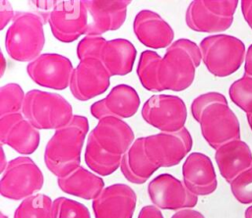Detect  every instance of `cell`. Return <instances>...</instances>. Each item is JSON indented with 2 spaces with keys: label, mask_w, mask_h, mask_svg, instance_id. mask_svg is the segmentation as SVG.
<instances>
[{
  "label": "cell",
  "mask_w": 252,
  "mask_h": 218,
  "mask_svg": "<svg viewBox=\"0 0 252 218\" xmlns=\"http://www.w3.org/2000/svg\"><path fill=\"white\" fill-rule=\"evenodd\" d=\"M88 132L89 121L82 115H74L69 124L54 132L44 148L45 166L54 176L66 177L81 166Z\"/></svg>",
  "instance_id": "1"
},
{
  "label": "cell",
  "mask_w": 252,
  "mask_h": 218,
  "mask_svg": "<svg viewBox=\"0 0 252 218\" xmlns=\"http://www.w3.org/2000/svg\"><path fill=\"white\" fill-rule=\"evenodd\" d=\"M202 61L199 45L187 38H180L166 48L158 67V82L163 90L182 91L195 79L196 69Z\"/></svg>",
  "instance_id": "2"
},
{
  "label": "cell",
  "mask_w": 252,
  "mask_h": 218,
  "mask_svg": "<svg viewBox=\"0 0 252 218\" xmlns=\"http://www.w3.org/2000/svg\"><path fill=\"white\" fill-rule=\"evenodd\" d=\"M44 19L34 12L18 11L5 34L8 55L18 62H32L43 49Z\"/></svg>",
  "instance_id": "3"
},
{
  "label": "cell",
  "mask_w": 252,
  "mask_h": 218,
  "mask_svg": "<svg viewBox=\"0 0 252 218\" xmlns=\"http://www.w3.org/2000/svg\"><path fill=\"white\" fill-rule=\"evenodd\" d=\"M24 117L37 130H58L73 119V108L62 95L39 89L26 93Z\"/></svg>",
  "instance_id": "4"
},
{
  "label": "cell",
  "mask_w": 252,
  "mask_h": 218,
  "mask_svg": "<svg viewBox=\"0 0 252 218\" xmlns=\"http://www.w3.org/2000/svg\"><path fill=\"white\" fill-rule=\"evenodd\" d=\"M199 47L207 70L218 78L235 73L245 59V45L233 35L220 33L206 36Z\"/></svg>",
  "instance_id": "5"
},
{
  "label": "cell",
  "mask_w": 252,
  "mask_h": 218,
  "mask_svg": "<svg viewBox=\"0 0 252 218\" xmlns=\"http://www.w3.org/2000/svg\"><path fill=\"white\" fill-rule=\"evenodd\" d=\"M191 114L212 148L217 150L228 141L240 139L239 121L227 102L215 101L203 108L191 110Z\"/></svg>",
  "instance_id": "6"
},
{
  "label": "cell",
  "mask_w": 252,
  "mask_h": 218,
  "mask_svg": "<svg viewBox=\"0 0 252 218\" xmlns=\"http://www.w3.org/2000/svg\"><path fill=\"white\" fill-rule=\"evenodd\" d=\"M44 178L35 162L19 156L8 162L0 180V193L12 200H24L42 189Z\"/></svg>",
  "instance_id": "7"
},
{
  "label": "cell",
  "mask_w": 252,
  "mask_h": 218,
  "mask_svg": "<svg viewBox=\"0 0 252 218\" xmlns=\"http://www.w3.org/2000/svg\"><path fill=\"white\" fill-rule=\"evenodd\" d=\"M88 15L84 1H53L46 22L57 40L70 43L86 34L89 26Z\"/></svg>",
  "instance_id": "8"
},
{
  "label": "cell",
  "mask_w": 252,
  "mask_h": 218,
  "mask_svg": "<svg viewBox=\"0 0 252 218\" xmlns=\"http://www.w3.org/2000/svg\"><path fill=\"white\" fill-rule=\"evenodd\" d=\"M141 115L146 123L160 132L174 133L185 128L187 108L179 96L156 94L144 103Z\"/></svg>",
  "instance_id": "9"
},
{
  "label": "cell",
  "mask_w": 252,
  "mask_h": 218,
  "mask_svg": "<svg viewBox=\"0 0 252 218\" xmlns=\"http://www.w3.org/2000/svg\"><path fill=\"white\" fill-rule=\"evenodd\" d=\"M144 137L148 157L159 168L178 165L193 145L192 136L187 128L174 133L159 132Z\"/></svg>",
  "instance_id": "10"
},
{
  "label": "cell",
  "mask_w": 252,
  "mask_h": 218,
  "mask_svg": "<svg viewBox=\"0 0 252 218\" xmlns=\"http://www.w3.org/2000/svg\"><path fill=\"white\" fill-rule=\"evenodd\" d=\"M147 191L151 201L158 209H192L198 202V196L185 187L183 181L168 173L154 178Z\"/></svg>",
  "instance_id": "11"
},
{
  "label": "cell",
  "mask_w": 252,
  "mask_h": 218,
  "mask_svg": "<svg viewBox=\"0 0 252 218\" xmlns=\"http://www.w3.org/2000/svg\"><path fill=\"white\" fill-rule=\"evenodd\" d=\"M73 71L70 59L58 53H43L27 66V73L33 82L55 90L69 87Z\"/></svg>",
  "instance_id": "12"
},
{
  "label": "cell",
  "mask_w": 252,
  "mask_h": 218,
  "mask_svg": "<svg viewBox=\"0 0 252 218\" xmlns=\"http://www.w3.org/2000/svg\"><path fill=\"white\" fill-rule=\"evenodd\" d=\"M110 84V75L102 63L94 58L81 60L74 68L70 91L79 101H87L102 94Z\"/></svg>",
  "instance_id": "13"
},
{
  "label": "cell",
  "mask_w": 252,
  "mask_h": 218,
  "mask_svg": "<svg viewBox=\"0 0 252 218\" xmlns=\"http://www.w3.org/2000/svg\"><path fill=\"white\" fill-rule=\"evenodd\" d=\"M0 140L23 156L33 153L40 142V134L22 113L0 117Z\"/></svg>",
  "instance_id": "14"
},
{
  "label": "cell",
  "mask_w": 252,
  "mask_h": 218,
  "mask_svg": "<svg viewBox=\"0 0 252 218\" xmlns=\"http://www.w3.org/2000/svg\"><path fill=\"white\" fill-rule=\"evenodd\" d=\"M137 194L126 184H113L93 200L95 218H132L136 208Z\"/></svg>",
  "instance_id": "15"
},
{
  "label": "cell",
  "mask_w": 252,
  "mask_h": 218,
  "mask_svg": "<svg viewBox=\"0 0 252 218\" xmlns=\"http://www.w3.org/2000/svg\"><path fill=\"white\" fill-rule=\"evenodd\" d=\"M130 0H87L84 4L91 16L86 35L100 36L117 30L124 24Z\"/></svg>",
  "instance_id": "16"
},
{
  "label": "cell",
  "mask_w": 252,
  "mask_h": 218,
  "mask_svg": "<svg viewBox=\"0 0 252 218\" xmlns=\"http://www.w3.org/2000/svg\"><path fill=\"white\" fill-rule=\"evenodd\" d=\"M140 97L131 85L121 83L111 88L109 93L91 105V114L97 120L104 117L127 119L134 116L140 107Z\"/></svg>",
  "instance_id": "17"
},
{
  "label": "cell",
  "mask_w": 252,
  "mask_h": 218,
  "mask_svg": "<svg viewBox=\"0 0 252 218\" xmlns=\"http://www.w3.org/2000/svg\"><path fill=\"white\" fill-rule=\"evenodd\" d=\"M98 146L113 155L123 156L135 141L132 128L123 120L104 117L89 134Z\"/></svg>",
  "instance_id": "18"
},
{
  "label": "cell",
  "mask_w": 252,
  "mask_h": 218,
  "mask_svg": "<svg viewBox=\"0 0 252 218\" xmlns=\"http://www.w3.org/2000/svg\"><path fill=\"white\" fill-rule=\"evenodd\" d=\"M133 31L137 39L149 48H167L173 43V28L152 10L144 9L137 13L133 21Z\"/></svg>",
  "instance_id": "19"
},
{
  "label": "cell",
  "mask_w": 252,
  "mask_h": 218,
  "mask_svg": "<svg viewBox=\"0 0 252 218\" xmlns=\"http://www.w3.org/2000/svg\"><path fill=\"white\" fill-rule=\"evenodd\" d=\"M185 187L195 195H209L218 187L216 171L212 160L202 152L190 153L182 165Z\"/></svg>",
  "instance_id": "20"
},
{
  "label": "cell",
  "mask_w": 252,
  "mask_h": 218,
  "mask_svg": "<svg viewBox=\"0 0 252 218\" xmlns=\"http://www.w3.org/2000/svg\"><path fill=\"white\" fill-rule=\"evenodd\" d=\"M215 160L221 177L230 184L252 166V151L245 141L235 139L220 146L216 150Z\"/></svg>",
  "instance_id": "21"
},
{
  "label": "cell",
  "mask_w": 252,
  "mask_h": 218,
  "mask_svg": "<svg viewBox=\"0 0 252 218\" xmlns=\"http://www.w3.org/2000/svg\"><path fill=\"white\" fill-rule=\"evenodd\" d=\"M187 27L198 32H221L230 27L233 18L222 17L215 8L213 0H195L185 13Z\"/></svg>",
  "instance_id": "22"
},
{
  "label": "cell",
  "mask_w": 252,
  "mask_h": 218,
  "mask_svg": "<svg viewBox=\"0 0 252 218\" xmlns=\"http://www.w3.org/2000/svg\"><path fill=\"white\" fill-rule=\"evenodd\" d=\"M137 51L134 44L125 38L105 40L101 46L99 60L110 77L126 76L132 72Z\"/></svg>",
  "instance_id": "23"
},
{
  "label": "cell",
  "mask_w": 252,
  "mask_h": 218,
  "mask_svg": "<svg viewBox=\"0 0 252 218\" xmlns=\"http://www.w3.org/2000/svg\"><path fill=\"white\" fill-rule=\"evenodd\" d=\"M159 167L151 161L145 150V137H138L123 155L120 170L124 178L136 185L146 183Z\"/></svg>",
  "instance_id": "24"
},
{
  "label": "cell",
  "mask_w": 252,
  "mask_h": 218,
  "mask_svg": "<svg viewBox=\"0 0 252 218\" xmlns=\"http://www.w3.org/2000/svg\"><path fill=\"white\" fill-rule=\"evenodd\" d=\"M57 185L63 192L87 200L95 199L104 190L103 179L82 166L66 177L57 178Z\"/></svg>",
  "instance_id": "25"
},
{
  "label": "cell",
  "mask_w": 252,
  "mask_h": 218,
  "mask_svg": "<svg viewBox=\"0 0 252 218\" xmlns=\"http://www.w3.org/2000/svg\"><path fill=\"white\" fill-rule=\"evenodd\" d=\"M122 157L120 155H113L102 150L93 137L88 136L85 161L87 166L99 176H109L120 168Z\"/></svg>",
  "instance_id": "26"
},
{
  "label": "cell",
  "mask_w": 252,
  "mask_h": 218,
  "mask_svg": "<svg viewBox=\"0 0 252 218\" xmlns=\"http://www.w3.org/2000/svg\"><path fill=\"white\" fill-rule=\"evenodd\" d=\"M161 57L153 50H145L141 53L138 66L137 76L144 88L149 91H162V87L158 82V67Z\"/></svg>",
  "instance_id": "27"
},
{
  "label": "cell",
  "mask_w": 252,
  "mask_h": 218,
  "mask_svg": "<svg viewBox=\"0 0 252 218\" xmlns=\"http://www.w3.org/2000/svg\"><path fill=\"white\" fill-rule=\"evenodd\" d=\"M53 200L46 194L36 193L22 200L13 218H51Z\"/></svg>",
  "instance_id": "28"
},
{
  "label": "cell",
  "mask_w": 252,
  "mask_h": 218,
  "mask_svg": "<svg viewBox=\"0 0 252 218\" xmlns=\"http://www.w3.org/2000/svg\"><path fill=\"white\" fill-rule=\"evenodd\" d=\"M26 93L20 84L10 82L0 87V117L22 113Z\"/></svg>",
  "instance_id": "29"
},
{
  "label": "cell",
  "mask_w": 252,
  "mask_h": 218,
  "mask_svg": "<svg viewBox=\"0 0 252 218\" xmlns=\"http://www.w3.org/2000/svg\"><path fill=\"white\" fill-rule=\"evenodd\" d=\"M231 101L246 115L252 113V77L243 75L234 81L228 89Z\"/></svg>",
  "instance_id": "30"
},
{
  "label": "cell",
  "mask_w": 252,
  "mask_h": 218,
  "mask_svg": "<svg viewBox=\"0 0 252 218\" xmlns=\"http://www.w3.org/2000/svg\"><path fill=\"white\" fill-rule=\"evenodd\" d=\"M51 218H91V214L83 203L59 196L53 200Z\"/></svg>",
  "instance_id": "31"
},
{
  "label": "cell",
  "mask_w": 252,
  "mask_h": 218,
  "mask_svg": "<svg viewBox=\"0 0 252 218\" xmlns=\"http://www.w3.org/2000/svg\"><path fill=\"white\" fill-rule=\"evenodd\" d=\"M229 185L231 193L238 202L252 203V166L239 174Z\"/></svg>",
  "instance_id": "32"
},
{
  "label": "cell",
  "mask_w": 252,
  "mask_h": 218,
  "mask_svg": "<svg viewBox=\"0 0 252 218\" xmlns=\"http://www.w3.org/2000/svg\"><path fill=\"white\" fill-rule=\"evenodd\" d=\"M105 40L106 39L102 36L86 35L77 45V57L80 61L87 58L97 59L101 46Z\"/></svg>",
  "instance_id": "33"
},
{
  "label": "cell",
  "mask_w": 252,
  "mask_h": 218,
  "mask_svg": "<svg viewBox=\"0 0 252 218\" xmlns=\"http://www.w3.org/2000/svg\"><path fill=\"white\" fill-rule=\"evenodd\" d=\"M15 14L9 1H0V29H4L5 27L13 21Z\"/></svg>",
  "instance_id": "34"
},
{
  "label": "cell",
  "mask_w": 252,
  "mask_h": 218,
  "mask_svg": "<svg viewBox=\"0 0 252 218\" xmlns=\"http://www.w3.org/2000/svg\"><path fill=\"white\" fill-rule=\"evenodd\" d=\"M137 218H164V217L160 209H158L155 205H146L140 210Z\"/></svg>",
  "instance_id": "35"
},
{
  "label": "cell",
  "mask_w": 252,
  "mask_h": 218,
  "mask_svg": "<svg viewBox=\"0 0 252 218\" xmlns=\"http://www.w3.org/2000/svg\"><path fill=\"white\" fill-rule=\"evenodd\" d=\"M241 12L245 22L252 29V0H243L240 2Z\"/></svg>",
  "instance_id": "36"
},
{
  "label": "cell",
  "mask_w": 252,
  "mask_h": 218,
  "mask_svg": "<svg viewBox=\"0 0 252 218\" xmlns=\"http://www.w3.org/2000/svg\"><path fill=\"white\" fill-rule=\"evenodd\" d=\"M170 218H205V216L194 209H182L176 211Z\"/></svg>",
  "instance_id": "37"
},
{
  "label": "cell",
  "mask_w": 252,
  "mask_h": 218,
  "mask_svg": "<svg viewBox=\"0 0 252 218\" xmlns=\"http://www.w3.org/2000/svg\"><path fill=\"white\" fill-rule=\"evenodd\" d=\"M244 75L252 77V44L248 47L244 59Z\"/></svg>",
  "instance_id": "38"
},
{
  "label": "cell",
  "mask_w": 252,
  "mask_h": 218,
  "mask_svg": "<svg viewBox=\"0 0 252 218\" xmlns=\"http://www.w3.org/2000/svg\"><path fill=\"white\" fill-rule=\"evenodd\" d=\"M1 156H2V160H1V169H0V172L3 173L8 165V162L6 161V158H5V152H4V148H3V145H1Z\"/></svg>",
  "instance_id": "39"
},
{
  "label": "cell",
  "mask_w": 252,
  "mask_h": 218,
  "mask_svg": "<svg viewBox=\"0 0 252 218\" xmlns=\"http://www.w3.org/2000/svg\"><path fill=\"white\" fill-rule=\"evenodd\" d=\"M1 62H2V66H1V77L4 75V72L6 70V60L4 57V54L1 52Z\"/></svg>",
  "instance_id": "40"
},
{
  "label": "cell",
  "mask_w": 252,
  "mask_h": 218,
  "mask_svg": "<svg viewBox=\"0 0 252 218\" xmlns=\"http://www.w3.org/2000/svg\"><path fill=\"white\" fill-rule=\"evenodd\" d=\"M244 216H245V218H252V205L246 208Z\"/></svg>",
  "instance_id": "41"
},
{
  "label": "cell",
  "mask_w": 252,
  "mask_h": 218,
  "mask_svg": "<svg viewBox=\"0 0 252 218\" xmlns=\"http://www.w3.org/2000/svg\"><path fill=\"white\" fill-rule=\"evenodd\" d=\"M246 119H247V122H248V125L252 131V113L251 114H248L246 115Z\"/></svg>",
  "instance_id": "42"
},
{
  "label": "cell",
  "mask_w": 252,
  "mask_h": 218,
  "mask_svg": "<svg viewBox=\"0 0 252 218\" xmlns=\"http://www.w3.org/2000/svg\"><path fill=\"white\" fill-rule=\"evenodd\" d=\"M0 218H8V217H7L4 213H2V212H1V214H0Z\"/></svg>",
  "instance_id": "43"
}]
</instances>
